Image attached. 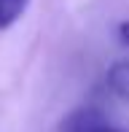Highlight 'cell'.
I'll use <instances>...</instances> for the list:
<instances>
[{
  "label": "cell",
  "mask_w": 129,
  "mask_h": 132,
  "mask_svg": "<svg viewBox=\"0 0 129 132\" xmlns=\"http://www.w3.org/2000/svg\"><path fill=\"white\" fill-rule=\"evenodd\" d=\"M64 132H126V129L110 127L97 111H75L64 124Z\"/></svg>",
  "instance_id": "obj_1"
},
{
  "label": "cell",
  "mask_w": 129,
  "mask_h": 132,
  "mask_svg": "<svg viewBox=\"0 0 129 132\" xmlns=\"http://www.w3.org/2000/svg\"><path fill=\"white\" fill-rule=\"evenodd\" d=\"M108 86L129 103V59H116L108 70Z\"/></svg>",
  "instance_id": "obj_2"
},
{
  "label": "cell",
  "mask_w": 129,
  "mask_h": 132,
  "mask_svg": "<svg viewBox=\"0 0 129 132\" xmlns=\"http://www.w3.org/2000/svg\"><path fill=\"white\" fill-rule=\"evenodd\" d=\"M30 0H0V30H8L22 19Z\"/></svg>",
  "instance_id": "obj_3"
},
{
  "label": "cell",
  "mask_w": 129,
  "mask_h": 132,
  "mask_svg": "<svg viewBox=\"0 0 129 132\" xmlns=\"http://www.w3.org/2000/svg\"><path fill=\"white\" fill-rule=\"evenodd\" d=\"M118 40H121V46L129 49V22H121L118 24Z\"/></svg>",
  "instance_id": "obj_4"
}]
</instances>
